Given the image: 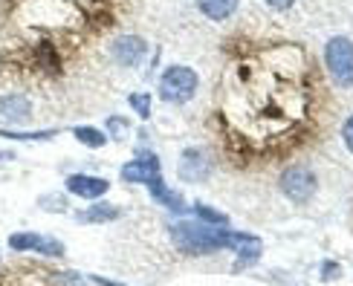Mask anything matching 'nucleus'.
I'll list each match as a JSON object with an SVG mask.
<instances>
[{
	"label": "nucleus",
	"instance_id": "1",
	"mask_svg": "<svg viewBox=\"0 0 353 286\" xmlns=\"http://www.w3.org/2000/svg\"><path fill=\"white\" fill-rule=\"evenodd\" d=\"M174 246L183 254H212L217 249H241L249 240H255V234L246 232H223V229H212L209 223H176L171 229Z\"/></svg>",
	"mask_w": 353,
	"mask_h": 286
},
{
	"label": "nucleus",
	"instance_id": "2",
	"mask_svg": "<svg viewBox=\"0 0 353 286\" xmlns=\"http://www.w3.org/2000/svg\"><path fill=\"white\" fill-rule=\"evenodd\" d=\"M200 87L197 72L191 67H168L159 79V99L171 101V104H183L188 99H194Z\"/></svg>",
	"mask_w": 353,
	"mask_h": 286
},
{
	"label": "nucleus",
	"instance_id": "3",
	"mask_svg": "<svg viewBox=\"0 0 353 286\" xmlns=\"http://www.w3.org/2000/svg\"><path fill=\"white\" fill-rule=\"evenodd\" d=\"M325 64L339 87H353V41L345 35H336L325 47Z\"/></svg>",
	"mask_w": 353,
	"mask_h": 286
},
{
	"label": "nucleus",
	"instance_id": "4",
	"mask_svg": "<svg viewBox=\"0 0 353 286\" xmlns=\"http://www.w3.org/2000/svg\"><path fill=\"white\" fill-rule=\"evenodd\" d=\"M281 191L287 194V200L292 203H310V197L316 194V176L310 168H304V165H292L281 174Z\"/></svg>",
	"mask_w": 353,
	"mask_h": 286
},
{
	"label": "nucleus",
	"instance_id": "5",
	"mask_svg": "<svg viewBox=\"0 0 353 286\" xmlns=\"http://www.w3.org/2000/svg\"><path fill=\"white\" fill-rule=\"evenodd\" d=\"M9 249L12 252H38L47 254V258H61L64 254V243H58L52 237H41L35 232H18L9 237Z\"/></svg>",
	"mask_w": 353,
	"mask_h": 286
},
{
	"label": "nucleus",
	"instance_id": "6",
	"mask_svg": "<svg viewBox=\"0 0 353 286\" xmlns=\"http://www.w3.org/2000/svg\"><path fill=\"white\" fill-rule=\"evenodd\" d=\"M159 168H163V165H159V159L154 156V154H142L134 159V162H128L125 168H122V183H148V179H154V176H159Z\"/></svg>",
	"mask_w": 353,
	"mask_h": 286
},
{
	"label": "nucleus",
	"instance_id": "7",
	"mask_svg": "<svg viewBox=\"0 0 353 286\" xmlns=\"http://www.w3.org/2000/svg\"><path fill=\"white\" fill-rule=\"evenodd\" d=\"M64 185H67L70 194H76V197H81V200H96V197H101V194H108V188H110L108 179L90 176V174H70Z\"/></svg>",
	"mask_w": 353,
	"mask_h": 286
},
{
	"label": "nucleus",
	"instance_id": "8",
	"mask_svg": "<svg viewBox=\"0 0 353 286\" xmlns=\"http://www.w3.org/2000/svg\"><path fill=\"white\" fill-rule=\"evenodd\" d=\"M145 52H148V47H145V41L137 38V35H122L113 43V58L122 67H137L145 58Z\"/></svg>",
	"mask_w": 353,
	"mask_h": 286
},
{
	"label": "nucleus",
	"instance_id": "9",
	"mask_svg": "<svg viewBox=\"0 0 353 286\" xmlns=\"http://www.w3.org/2000/svg\"><path fill=\"white\" fill-rule=\"evenodd\" d=\"M148 191H151V197L157 203H163L168 212H185V200H183V194H176L171 191L165 183H163V176H154L148 179Z\"/></svg>",
	"mask_w": 353,
	"mask_h": 286
},
{
	"label": "nucleus",
	"instance_id": "10",
	"mask_svg": "<svg viewBox=\"0 0 353 286\" xmlns=\"http://www.w3.org/2000/svg\"><path fill=\"white\" fill-rule=\"evenodd\" d=\"M197 9L212 21H226L238 9V0H197Z\"/></svg>",
	"mask_w": 353,
	"mask_h": 286
},
{
	"label": "nucleus",
	"instance_id": "11",
	"mask_svg": "<svg viewBox=\"0 0 353 286\" xmlns=\"http://www.w3.org/2000/svg\"><path fill=\"white\" fill-rule=\"evenodd\" d=\"M119 214H122L119 205L99 203V205H93V208H87V212H81L76 220H79V223H110V220H116Z\"/></svg>",
	"mask_w": 353,
	"mask_h": 286
},
{
	"label": "nucleus",
	"instance_id": "12",
	"mask_svg": "<svg viewBox=\"0 0 353 286\" xmlns=\"http://www.w3.org/2000/svg\"><path fill=\"white\" fill-rule=\"evenodd\" d=\"M72 136H76L84 147H93V150H99V147H105V145H108V133H101L99 127H90V125L72 127Z\"/></svg>",
	"mask_w": 353,
	"mask_h": 286
},
{
	"label": "nucleus",
	"instance_id": "13",
	"mask_svg": "<svg viewBox=\"0 0 353 286\" xmlns=\"http://www.w3.org/2000/svg\"><path fill=\"white\" fill-rule=\"evenodd\" d=\"M0 113L9 119H26L29 116V101L23 96H6L0 101Z\"/></svg>",
	"mask_w": 353,
	"mask_h": 286
},
{
	"label": "nucleus",
	"instance_id": "14",
	"mask_svg": "<svg viewBox=\"0 0 353 286\" xmlns=\"http://www.w3.org/2000/svg\"><path fill=\"white\" fill-rule=\"evenodd\" d=\"M238 254H241V258H238V263H234V269L241 272L243 266H252V263L258 261V254H261V240L255 237V240H249V243H243V246L238 249Z\"/></svg>",
	"mask_w": 353,
	"mask_h": 286
},
{
	"label": "nucleus",
	"instance_id": "15",
	"mask_svg": "<svg viewBox=\"0 0 353 286\" xmlns=\"http://www.w3.org/2000/svg\"><path fill=\"white\" fill-rule=\"evenodd\" d=\"M194 214H197L200 223H209V225H226V223H229L226 214H220V212H214L212 205H203V203L194 205Z\"/></svg>",
	"mask_w": 353,
	"mask_h": 286
},
{
	"label": "nucleus",
	"instance_id": "16",
	"mask_svg": "<svg viewBox=\"0 0 353 286\" xmlns=\"http://www.w3.org/2000/svg\"><path fill=\"white\" fill-rule=\"evenodd\" d=\"M58 130H38V133H21V130H0L3 139H23V142H35V139H52Z\"/></svg>",
	"mask_w": 353,
	"mask_h": 286
},
{
	"label": "nucleus",
	"instance_id": "17",
	"mask_svg": "<svg viewBox=\"0 0 353 286\" xmlns=\"http://www.w3.org/2000/svg\"><path fill=\"white\" fill-rule=\"evenodd\" d=\"M128 104L137 110L139 119H148L151 116V96L148 93H130L128 96Z\"/></svg>",
	"mask_w": 353,
	"mask_h": 286
},
{
	"label": "nucleus",
	"instance_id": "18",
	"mask_svg": "<svg viewBox=\"0 0 353 286\" xmlns=\"http://www.w3.org/2000/svg\"><path fill=\"white\" fill-rule=\"evenodd\" d=\"M342 139H345V147H347L350 154H353V116H350L347 122L342 125Z\"/></svg>",
	"mask_w": 353,
	"mask_h": 286
},
{
	"label": "nucleus",
	"instance_id": "19",
	"mask_svg": "<svg viewBox=\"0 0 353 286\" xmlns=\"http://www.w3.org/2000/svg\"><path fill=\"white\" fill-rule=\"evenodd\" d=\"M267 6H272V9H278V12H284V9H290L296 0H263Z\"/></svg>",
	"mask_w": 353,
	"mask_h": 286
},
{
	"label": "nucleus",
	"instance_id": "20",
	"mask_svg": "<svg viewBox=\"0 0 353 286\" xmlns=\"http://www.w3.org/2000/svg\"><path fill=\"white\" fill-rule=\"evenodd\" d=\"M321 272H325V280H333L336 275H339V266H336V263H325V266H321Z\"/></svg>",
	"mask_w": 353,
	"mask_h": 286
},
{
	"label": "nucleus",
	"instance_id": "21",
	"mask_svg": "<svg viewBox=\"0 0 353 286\" xmlns=\"http://www.w3.org/2000/svg\"><path fill=\"white\" fill-rule=\"evenodd\" d=\"M90 280H93V283H99V286H122V283H113V280L99 278V275H90Z\"/></svg>",
	"mask_w": 353,
	"mask_h": 286
},
{
	"label": "nucleus",
	"instance_id": "22",
	"mask_svg": "<svg viewBox=\"0 0 353 286\" xmlns=\"http://www.w3.org/2000/svg\"><path fill=\"white\" fill-rule=\"evenodd\" d=\"M3 278H6V275H3ZM0 286H9V280H3V283H0Z\"/></svg>",
	"mask_w": 353,
	"mask_h": 286
}]
</instances>
